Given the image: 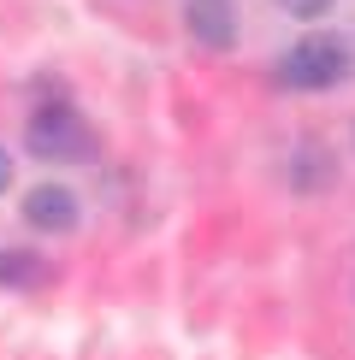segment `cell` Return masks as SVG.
<instances>
[{
    "instance_id": "obj_4",
    "label": "cell",
    "mask_w": 355,
    "mask_h": 360,
    "mask_svg": "<svg viewBox=\"0 0 355 360\" xmlns=\"http://www.w3.org/2000/svg\"><path fill=\"white\" fill-rule=\"evenodd\" d=\"M189 30H196L207 48H231V41H237V12H231V0H189Z\"/></svg>"
},
{
    "instance_id": "obj_2",
    "label": "cell",
    "mask_w": 355,
    "mask_h": 360,
    "mask_svg": "<svg viewBox=\"0 0 355 360\" xmlns=\"http://www.w3.org/2000/svg\"><path fill=\"white\" fill-rule=\"evenodd\" d=\"M24 148L36 160H83L95 148V136L83 130V118L71 107H36L24 124Z\"/></svg>"
},
{
    "instance_id": "obj_5",
    "label": "cell",
    "mask_w": 355,
    "mask_h": 360,
    "mask_svg": "<svg viewBox=\"0 0 355 360\" xmlns=\"http://www.w3.org/2000/svg\"><path fill=\"white\" fill-rule=\"evenodd\" d=\"M48 272H42L36 254H18V248H0V283H18V290H30V283H42Z\"/></svg>"
},
{
    "instance_id": "obj_8",
    "label": "cell",
    "mask_w": 355,
    "mask_h": 360,
    "mask_svg": "<svg viewBox=\"0 0 355 360\" xmlns=\"http://www.w3.org/2000/svg\"><path fill=\"white\" fill-rule=\"evenodd\" d=\"M6 184H12V154L0 148V195H6Z\"/></svg>"
},
{
    "instance_id": "obj_6",
    "label": "cell",
    "mask_w": 355,
    "mask_h": 360,
    "mask_svg": "<svg viewBox=\"0 0 355 360\" xmlns=\"http://www.w3.org/2000/svg\"><path fill=\"white\" fill-rule=\"evenodd\" d=\"M325 148L314 154V148H302V166H296V189H314V184H332V166H325Z\"/></svg>"
},
{
    "instance_id": "obj_1",
    "label": "cell",
    "mask_w": 355,
    "mask_h": 360,
    "mask_svg": "<svg viewBox=\"0 0 355 360\" xmlns=\"http://www.w3.org/2000/svg\"><path fill=\"white\" fill-rule=\"evenodd\" d=\"M344 77H349V48H344V36H332V30L302 36L285 59H278V83L285 89H337Z\"/></svg>"
},
{
    "instance_id": "obj_3",
    "label": "cell",
    "mask_w": 355,
    "mask_h": 360,
    "mask_svg": "<svg viewBox=\"0 0 355 360\" xmlns=\"http://www.w3.org/2000/svg\"><path fill=\"white\" fill-rule=\"evenodd\" d=\"M24 219L36 224V231H71L77 224V195L71 189H59V184H42V189H30L24 195Z\"/></svg>"
},
{
    "instance_id": "obj_7",
    "label": "cell",
    "mask_w": 355,
    "mask_h": 360,
    "mask_svg": "<svg viewBox=\"0 0 355 360\" xmlns=\"http://www.w3.org/2000/svg\"><path fill=\"white\" fill-rule=\"evenodd\" d=\"M278 6H285L290 18H320V12H332V0H278Z\"/></svg>"
}]
</instances>
